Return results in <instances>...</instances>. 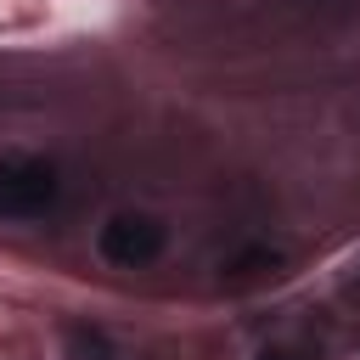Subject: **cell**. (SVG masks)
<instances>
[{"label":"cell","instance_id":"obj_1","mask_svg":"<svg viewBox=\"0 0 360 360\" xmlns=\"http://www.w3.org/2000/svg\"><path fill=\"white\" fill-rule=\"evenodd\" d=\"M56 202V169L45 158H0V219H34Z\"/></svg>","mask_w":360,"mask_h":360},{"label":"cell","instance_id":"obj_2","mask_svg":"<svg viewBox=\"0 0 360 360\" xmlns=\"http://www.w3.org/2000/svg\"><path fill=\"white\" fill-rule=\"evenodd\" d=\"M163 253V225L152 214H112L101 225V259L135 270V264H152Z\"/></svg>","mask_w":360,"mask_h":360},{"label":"cell","instance_id":"obj_3","mask_svg":"<svg viewBox=\"0 0 360 360\" xmlns=\"http://www.w3.org/2000/svg\"><path fill=\"white\" fill-rule=\"evenodd\" d=\"M62 354H68V360H124V354L112 349V338H107V332H96V326H68Z\"/></svg>","mask_w":360,"mask_h":360},{"label":"cell","instance_id":"obj_4","mask_svg":"<svg viewBox=\"0 0 360 360\" xmlns=\"http://www.w3.org/2000/svg\"><path fill=\"white\" fill-rule=\"evenodd\" d=\"M259 360H292V354H259Z\"/></svg>","mask_w":360,"mask_h":360}]
</instances>
